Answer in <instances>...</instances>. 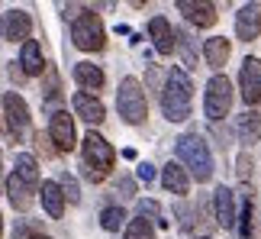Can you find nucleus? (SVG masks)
I'll return each mask as SVG.
<instances>
[{
	"label": "nucleus",
	"instance_id": "nucleus-1",
	"mask_svg": "<svg viewBox=\"0 0 261 239\" xmlns=\"http://www.w3.org/2000/svg\"><path fill=\"white\" fill-rule=\"evenodd\" d=\"M190 101H194V84H190L187 71L171 68L162 87V113L168 116V123H184L190 116Z\"/></svg>",
	"mask_w": 261,
	"mask_h": 239
},
{
	"label": "nucleus",
	"instance_id": "nucleus-2",
	"mask_svg": "<svg viewBox=\"0 0 261 239\" xmlns=\"http://www.w3.org/2000/svg\"><path fill=\"white\" fill-rule=\"evenodd\" d=\"M81 158H84V178L90 184H100L103 178L110 175V168L116 165V152H113V146L107 142L100 133H90L84 136V142H81Z\"/></svg>",
	"mask_w": 261,
	"mask_h": 239
},
{
	"label": "nucleus",
	"instance_id": "nucleus-3",
	"mask_svg": "<svg viewBox=\"0 0 261 239\" xmlns=\"http://www.w3.org/2000/svg\"><path fill=\"white\" fill-rule=\"evenodd\" d=\"M177 158H180V168H190L197 184H206L213 178V155H210V146L203 136H197V133L180 136L177 139Z\"/></svg>",
	"mask_w": 261,
	"mask_h": 239
},
{
	"label": "nucleus",
	"instance_id": "nucleus-4",
	"mask_svg": "<svg viewBox=\"0 0 261 239\" xmlns=\"http://www.w3.org/2000/svg\"><path fill=\"white\" fill-rule=\"evenodd\" d=\"M116 107H119V116H123L129 126L145 123V116H148V104H145V91H142V84H139L136 78H123V81H119Z\"/></svg>",
	"mask_w": 261,
	"mask_h": 239
},
{
	"label": "nucleus",
	"instance_id": "nucleus-5",
	"mask_svg": "<svg viewBox=\"0 0 261 239\" xmlns=\"http://www.w3.org/2000/svg\"><path fill=\"white\" fill-rule=\"evenodd\" d=\"M71 42L81 49V52H100L107 45V33H103V23H100L97 13L84 10L81 16L71 23Z\"/></svg>",
	"mask_w": 261,
	"mask_h": 239
},
{
	"label": "nucleus",
	"instance_id": "nucleus-6",
	"mask_svg": "<svg viewBox=\"0 0 261 239\" xmlns=\"http://www.w3.org/2000/svg\"><path fill=\"white\" fill-rule=\"evenodd\" d=\"M232 84H229L226 75H213L206 84V97H203V113L206 119H213V123H219L223 116H229V110H232Z\"/></svg>",
	"mask_w": 261,
	"mask_h": 239
},
{
	"label": "nucleus",
	"instance_id": "nucleus-7",
	"mask_svg": "<svg viewBox=\"0 0 261 239\" xmlns=\"http://www.w3.org/2000/svg\"><path fill=\"white\" fill-rule=\"evenodd\" d=\"M48 142H55V152H71L77 146L74 116H68V110H55L48 116Z\"/></svg>",
	"mask_w": 261,
	"mask_h": 239
},
{
	"label": "nucleus",
	"instance_id": "nucleus-8",
	"mask_svg": "<svg viewBox=\"0 0 261 239\" xmlns=\"http://www.w3.org/2000/svg\"><path fill=\"white\" fill-rule=\"evenodd\" d=\"M239 87H242L245 107H258L261 104V58H245V62H242Z\"/></svg>",
	"mask_w": 261,
	"mask_h": 239
},
{
	"label": "nucleus",
	"instance_id": "nucleus-9",
	"mask_svg": "<svg viewBox=\"0 0 261 239\" xmlns=\"http://www.w3.org/2000/svg\"><path fill=\"white\" fill-rule=\"evenodd\" d=\"M4 113H7L10 133H13L16 139H23L29 133V107H26V101L16 91H7L4 94Z\"/></svg>",
	"mask_w": 261,
	"mask_h": 239
},
{
	"label": "nucleus",
	"instance_id": "nucleus-10",
	"mask_svg": "<svg viewBox=\"0 0 261 239\" xmlns=\"http://www.w3.org/2000/svg\"><path fill=\"white\" fill-rule=\"evenodd\" d=\"M29 33H33V16L26 10H7L0 16V39H7V42H26Z\"/></svg>",
	"mask_w": 261,
	"mask_h": 239
},
{
	"label": "nucleus",
	"instance_id": "nucleus-11",
	"mask_svg": "<svg viewBox=\"0 0 261 239\" xmlns=\"http://www.w3.org/2000/svg\"><path fill=\"white\" fill-rule=\"evenodd\" d=\"M236 36L242 42H255L261 36V4H245L236 13Z\"/></svg>",
	"mask_w": 261,
	"mask_h": 239
},
{
	"label": "nucleus",
	"instance_id": "nucleus-12",
	"mask_svg": "<svg viewBox=\"0 0 261 239\" xmlns=\"http://www.w3.org/2000/svg\"><path fill=\"white\" fill-rule=\"evenodd\" d=\"M177 10L187 16V23H194L200 29H210V26H216V7L213 4H206V0H177Z\"/></svg>",
	"mask_w": 261,
	"mask_h": 239
},
{
	"label": "nucleus",
	"instance_id": "nucleus-13",
	"mask_svg": "<svg viewBox=\"0 0 261 239\" xmlns=\"http://www.w3.org/2000/svg\"><path fill=\"white\" fill-rule=\"evenodd\" d=\"M71 107H74V113L84 119V123H90V126H100L107 119V110H103V104H100V97H94V94H84V91H77L74 97H71Z\"/></svg>",
	"mask_w": 261,
	"mask_h": 239
},
{
	"label": "nucleus",
	"instance_id": "nucleus-14",
	"mask_svg": "<svg viewBox=\"0 0 261 239\" xmlns=\"http://www.w3.org/2000/svg\"><path fill=\"white\" fill-rule=\"evenodd\" d=\"M236 194L229 191V187H216L213 191V204H216V223L223 226V230H232L236 226Z\"/></svg>",
	"mask_w": 261,
	"mask_h": 239
},
{
	"label": "nucleus",
	"instance_id": "nucleus-15",
	"mask_svg": "<svg viewBox=\"0 0 261 239\" xmlns=\"http://www.w3.org/2000/svg\"><path fill=\"white\" fill-rule=\"evenodd\" d=\"M148 33L155 39V52L158 55H171L174 52V29H171V23H168L165 16H155L152 23H148Z\"/></svg>",
	"mask_w": 261,
	"mask_h": 239
},
{
	"label": "nucleus",
	"instance_id": "nucleus-16",
	"mask_svg": "<svg viewBox=\"0 0 261 239\" xmlns=\"http://www.w3.org/2000/svg\"><path fill=\"white\" fill-rule=\"evenodd\" d=\"M74 81L84 87V94H94V97H97V91L103 87L107 78H103V71H100L97 65H90V62H77V65H74Z\"/></svg>",
	"mask_w": 261,
	"mask_h": 239
},
{
	"label": "nucleus",
	"instance_id": "nucleus-17",
	"mask_svg": "<svg viewBox=\"0 0 261 239\" xmlns=\"http://www.w3.org/2000/svg\"><path fill=\"white\" fill-rule=\"evenodd\" d=\"M19 65H23V75H29V78H36V75L45 71V58H42V49H39L36 39H26V42H23Z\"/></svg>",
	"mask_w": 261,
	"mask_h": 239
},
{
	"label": "nucleus",
	"instance_id": "nucleus-18",
	"mask_svg": "<svg viewBox=\"0 0 261 239\" xmlns=\"http://www.w3.org/2000/svg\"><path fill=\"white\" fill-rule=\"evenodd\" d=\"M162 184H165V191H171L177 197H184L190 191V175L180 168L177 162H168L165 165V172H162Z\"/></svg>",
	"mask_w": 261,
	"mask_h": 239
},
{
	"label": "nucleus",
	"instance_id": "nucleus-19",
	"mask_svg": "<svg viewBox=\"0 0 261 239\" xmlns=\"http://www.w3.org/2000/svg\"><path fill=\"white\" fill-rule=\"evenodd\" d=\"M229 55H232V42H229L226 36H213V39H206V45H203V58H206V65L210 68H223L229 62Z\"/></svg>",
	"mask_w": 261,
	"mask_h": 239
},
{
	"label": "nucleus",
	"instance_id": "nucleus-20",
	"mask_svg": "<svg viewBox=\"0 0 261 239\" xmlns=\"http://www.w3.org/2000/svg\"><path fill=\"white\" fill-rule=\"evenodd\" d=\"M39 197H42V207L45 213L52 217V220H62L65 213V197H62V187H58V181H42V187H39Z\"/></svg>",
	"mask_w": 261,
	"mask_h": 239
},
{
	"label": "nucleus",
	"instance_id": "nucleus-21",
	"mask_svg": "<svg viewBox=\"0 0 261 239\" xmlns=\"http://www.w3.org/2000/svg\"><path fill=\"white\" fill-rule=\"evenodd\" d=\"M13 175L23 181L26 187H33V191H39V162L29 152L23 155H16V168H13Z\"/></svg>",
	"mask_w": 261,
	"mask_h": 239
},
{
	"label": "nucleus",
	"instance_id": "nucleus-22",
	"mask_svg": "<svg viewBox=\"0 0 261 239\" xmlns=\"http://www.w3.org/2000/svg\"><path fill=\"white\" fill-rule=\"evenodd\" d=\"M7 194H10V204L16 207V210H29V207H33V187H26L23 181H19L16 175H10L7 178Z\"/></svg>",
	"mask_w": 261,
	"mask_h": 239
},
{
	"label": "nucleus",
	"instance_id": "nucleus-23",
	"mask_svg": "<svg viewBox=\"0 0 261 239\" xmlns=\"http://www.w3.org/2000/svg\"><path fill=\"white\" fill-rule=\"evenodd\" d=\"M239 136H242V142H261V116L245 110L242 116H239Z\"/></svg>",
	"mask_w": 261,
	"mask_h": 239
},
{
	"label": "nucleus",
	"instance_id": "nucleus-24",
	"mask_svg": "<svg viewBox=\"0 0 261 239\" xmlns=\"http://www.w3.org/2000/svg\"><path fill=\"white\" fill-rule=\"evenodd\" d=\"M123 239H155V226L148 217H133L126 223V236Z\"/></svg>",
	"mask_w": 261,
	"mask_h": 239
},
{
	"label": "nucleus",
	"instance_id": "nucleus-25",
	"mask_svg": "<svg viewBox=\"0 0 261 239\" xmlns=\"http://www.w3.org/2000/svg\"><path fill=\"white\" fill-rule=\"evenodd\" d=\"M126 220H129V217H126L123 207H107V210L100 213V226H103L107 233H116L119 226H126Z\"/></svg>",
	"mask_w": 261,
	"mask_h": 239
},
{
	"label": "nucleus",
	"instance_id": "nucleus-26",
	"mask_svg": "<svg viewBox=\"0 0 261 239\" xmlns=\"http://www.w3.org/2000/svg\"><path fill=\"white\" fill-rule=\"evenodd\" d=\"M174 49H180V55H184V65H187V68H197V65H194V62H197V58H194V42H190L187 33H174Z\"/></svg>",
	"mask_w": 261,
	"mask_h": 239
},
{
	"label": "nucleus",
	"instance_id": "nucleus-27",
	"mask_svg": "<svg viewBox=\"0 0 261 239\" xmlns=\"http://www.w3.org/2000/svg\"><path fill=\"white\" fill-rule=\"evenodd\" d=\"M239 236L248 239L252 236V201H242V207H239Z\"/></svg>",
	"mask_w": 261,
	"mask_h": 239
},
{
	"label": "nucleus",
	"instance_id": "nucleus-28",
	"mask_svg": "<svg viewBox=\"0 0 261 239\" xmlns=\"http://www.w3.org/2000/svg\"><path fill=\"white\" fill-rule=\"evenodd\" d=\"M58 187H62V197H65L68 204H77V201H81V191H77V181H74L71 175H62V181H58Z\"/></svg>",
	"mask_w": 261,
	"mask_h": 239
},
{
	"label": "nucleus",
	"instance_id": "nucleus-29",
	"mask_svg": "<svg viewBox=\"0 0 261 239\" xmlns=\"http://www.w3.org/2000/svg\"><path fill=\"white\" fill-rule=\"evenodd\" d=\"M236 175L242 178V181H248V178H252V158H248V155H239V168H236Z\"/></svg>",
	"mask_w": 261,
	"mask_h": 239
},
{
	"label": "nucleus",
	"instance_id": "nucleus-30",
	"mask_svg": "<svg viewBox=\"0 0 261 239\" xmlns=\"http://www.w3.org/2000/svg\"><path fill=\"white\" fill-rule=\"evenodd\" d=\"M136 178H139V181H145V184H152V178H155V168L148 165V162H142V165L136 168Z\"/></svg>",
	"mask_w": 261,
	"mask_h": 239
},
{
	"label": "nucleus",
	"instance_id": "nucleus-31",
	"mask_svg": "<svg viewBox=\"0 0 261 239\" xmlns=\"http://www.w3.org/2000/svg\"><path fill=\"white\" fill-rule=\"evenodd\" d=\"M123 191V197H136V184H133V178H119V184H116V194Z\"/></svg>",
	"mask_w": 261,
	"mask_h": 239
},
{
	"label": "nucleus",
	"instance_id": "nucleus-32",
	"mask_svg": "<svg viewBox=\"0 0 261 239\" xmlns=\"http://www.w3.org/2000/svg\"><path fill=\"white\" fill-rule=\"evenodd\" d=\"M36 146L42 149V155H52V152H55V149L48 146V136H42V133H36Z\"/></svg>",
	"mask_w": 261,
	"mask_h": 239
},
{
	"label": "nucleus",
	"instance_id": "nucleus-33",
	"mask_svg": "<svg viewBox=\"0 0 261 239\" xmlns=\"http://www.w3.org/2000/svg\"><path fill=\"white\" fill-rule=\"evenodd\" d=\"M29 239H52V236H42V233H36V236H29Z\"/></svg>",
	"mask_w": 261,
	"mask_h": 239
},
{
	"label": "nucleus",
	"instance_id": "nucleus-34",
	"mask_svg": "<svg viewBox=\"0 0 261 239\" xmlns=\"http://www.w3.org/2000/svg\"><path fill=\"white\" fill-rule=\"evenodd\" d=\"M0 236H4V220H0Z\"/></svg>",
	"mask_w": 261,
	"mask_h": 239
},
{
	"label": "nucleus",
	"instance_id": "nucleus-35",
	"mask_svg": "<svg viewBox=\"0 0 261 239\" xmlns=\"http://www.w3.org/2000/svg\"><path fill=\"white\" fill-rule=\"evenodd\" d=\"M197 239H213V236H197Z\"/></svg>",
	"mask_w": 261,
	"mask_h": 239
}]
</instances>
